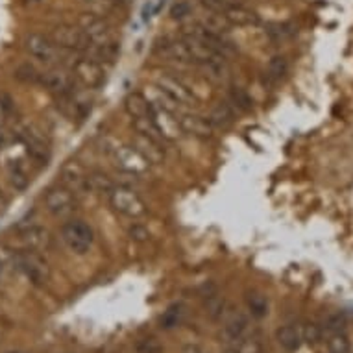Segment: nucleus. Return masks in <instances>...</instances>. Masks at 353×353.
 <instances>
[{"label": "nucleus", "instance_id": "1", "mask_svg": "<svg viewBox=\"0 0 353 353\" xmlns=\"http://www.w3.org/2000/svg\"><path fill=\"white\" fill-rule=\"evenodd\" d=\"M102 150L111 157V161L115 163V167L124 174H128V176L139 178V176L148 174L152 167L150 163L141 156L139 150L134 145L122 143V141L115 139L111 135L104 137V141H102Z\"/></svg>", "mask_w": 353, "mask_h": 353}, {"label": "nucleus", "instance_id": "2", "mask_svg": "<svg viewBox=\"0 0 353 353\" xmlns=\"http://www.w3.org/2000/svg\"><path fill=\"white\" fill-rule=\"evenodd\" d=\"M108 202H110V208L124 219L137 220L148 213V205L141 198L139 192H135L128 185H117L115 183L108 192Z\"/></svg>", "mask_w": 353, "mask_h": 353}, {"label": "nucleus", "instance_id": "3", "mask_svg": "<svg viewBox=\"0 0 353 353\" xmlns=\"http://www.w3.org/2000/svg\"><path fill=\"white\" fill-rule=\"evenodd\" d=\"M61 241L67 248L76 255L87 254L93 248L94 232L93 228L80 219H70L61 226Z\"/></svg>", "mask_w": 353, "mask_h": 353}, {"label": "nucleus", "instance_id": "4", "mask_svg": "<svg viewBox=\"0 0 353 353\" xmlns=\"http://www.w3.org/2000/svg\"><path fill=\"white\" fill-rule=\"evenodd\" d=\"M70 74L85 89H99L105 80L104 63H100L99 59L93 56H80L76 58L70 65Z\"/></svg>", "mask_w": 353, "mask_h": 353}, {"label": "nucleus", "instance_id": "5", "mask_svg": "<svg viewBox=\"0 0 353 353\" xmlns=\"http://www.w3.org/2000/svg\"><path fill=\"white\" fill-rule=\"evenodd\" d=\"M150 117L154 126H156L157 134H159V137L165 143H174V141H180L183 137L180 117H178V111L176 110L150 104Z\"/></svg>", "mask_w": 353, "mask_h": 353}, {"label": "nucleus", "instance_id": "6", "mask_svg": "<svg viewBox=\"0 0 353 353\" xmlns=\"http://www.w3.org/2000/svg\"><path fill=\"white\" fill-rule=\"evenodd\" d=\"M156 87L159 91L167 94L178 108H192L200 100L192 94V91L187 87V83L181 80V76L159 74L156 78Z\"/></svg>", "mask_w": 353, "mask_h": 353}, {"label": "nucleus", "instance_id": "7", "mask_svg": "<svg viewBox=\"0 0 353 353\" xmlns=\"http://www.w3.org/2000/svg\"><path fill=\"white\" fill-rule=\"evenodd\" d=\"M43 202H45V209L56 219H69L78 208L76 194L63 185L50 187L43 198Z\"/></svg>", "mask_w": 353, "mask_h": 353}, {"label": "nucleus", "instance_id": "8", "mask_svg": "<svg viewBox=\"0 0 353 353\" xmlns=\"http://www.w3.org/2000/svg\"><path fill=\"white\" fill-rule=\"evenodd\" d=\"M24 48H26V52L32 58L45 65H56L59 61V58H61V48L54 43L52 37L50 35L39 34V32L26 35Z\"/></svg>", "mask_w": 353, "mask_h": 353}, {"label": "nucleus", "instance_id": "9", "mask_svg": "<svg viewBox=\"0 0 353 353\" xmlns=\"http://www.w3.org/2000/svg\"><path fill=\"white\" fill-rule=\"evenodd\" d=\"M13 263L34 285H45L50 279V267H48L45 257H41L37 252L24 250V252L15 255Z\"/></svg>", "mask_w": 353, "mask_h": 353}, {"label": "nucleus", "instance_id": "10", "mask_svg": "<svg viewBox=\"0 0 353 353\" xmlns=\"http://www.w3.org/2000/svg\"><path fill=\"white\" fill-rule=\"evenodd\" d=\"M52 41L61 50L67 52H87L89 50V41L85 34L81 32L80 26L74 24H59L52 32Z\"/></svg>", "mask_w": 353, "mask_h": 353}, {"label": "nucleus", "instance_id": "11", "mask_svg": "<svg viewBox=\"0 0 353 353\" xmlns=\"http://www.w3.org/2000/svg\"><path fill=\"white\" fill-rule=\"evenodd\" d=\"M59 180H61V185L74 192L76 196L89 192V172L78 161L65 163L61 174H59Z\"/></svg>", "mask_w": 353, "mask_h": 353}, {"label": "nucleus", "instance_id": "12", "mask_svg": "<svg viewBox=\"0 0 353 353\" xmlns=\"http://www.w3.org/2000/svg\"><path fill=\"white\" fill-rule=\"evenodd\" d=\"M39 83L47 87L50 93H54L59 99H63V97L74 91L76 81L70 72H65V70L59 69H48L45 72H41Z\"/></svg>", "mask_w": 353, "mask_h": 353}, {"label": "nucleus", "instance_id": "13", "mask_svg": "<svg viewBox=\"0 0 353 353\" xmlns=\"http://www.w3.org/2000/svg\"><path fill=\"white\" fill-rule=\"evenodd\" d=\"M180 117V124L183 134L192 135L200 141H208L213 137L214 128L211 124L208 117L198 115V113H191V111H185V113H178Z\"/></svg>", "mask_w": 353, "mask_h": 353}, {"label": "nucleus", "instance_id": "14", "mask_svg": "<svg viewBox=\"0 0 353 353\" xmlns=\"http://www.w3.org/2000/svg\"><path fill=\"white\" fill-rule=\"evenodd\" d=\"M132 145L139 150L141 156L145 157L150 165H163L165 159H167L165 143L161 139H154V137H148V135L135 134Z\"/></svg>", "mask_w": 353, "mask_h": 353}, {"label": "nucleus", "instance_id": "15", "mask_svg": "<svg viewBox=\"0 0 353 353\" xmlns=\"http://www.w3.org/2000/svg\"><path fill=\"white\" fill-rule=\"evenodd\" d=\"M21 241H23L24 250H32V252H43L52 246V235L47 228L39 224L24 228L21 233Z\"/></svg>", "mask_w": 353, "mask_h": 353}, {"label": "nucleus", "instance_id": "16", "mask_svg": "<svg viewBox=\"0 0 353 353\" xmlns=\"http://www.w3.org/2000/svg\"><path fill=\"white\" fill-rule=\"evenodd\" d=\"M32 167H34V163L26 159V161L15 163L10 168H6L8 181L12 183L13 189L24 191L30 185V181H32Z\"/></svg>", "mask_w": 353, "mask_h": 353}, {"label": "nucleus", "instance_id": "17", "mask_svg": "<svg viewBox=\"0 0 353 353\" xmlns=\"http://www.w3.org/2000/svg\"><path fill=\"white\" fill-rule=\"evenodd\" d=\"M161 56L163 58L170 59V61H176V63L189 65L192 63L191 54L187 50L185 43L181 37L178 39H165L161 45Z\"/></svg>", "mask_w": 353, "mask_h": 353}, {"label": "nucleus", "instance_id": "18", "mask_svg": "<svg viewBox=\"0 0 353 353\" xmlns=\"http://www.w3.org/2000/svg\"><path fill=\"white\" fill-rule=\"evenodd\" d=\"M124 110H126L130 121L132 119H139V117L150 115V104L145 99V94L141 93H130L124 99Z\"/></svg>", "mask_w": 353, "mask_h": 353}, {"label": "nucleus", "instance_id": "19", "mask_svg": "<svg viewBox=\"0 0 353 353\" xmlns=\"http://www.w3.org/2000/svg\"><path fill=\"white\" fill-rule=\"evenodd\" d=\"M220 15L226 19L230 26H252L257 23V15L246 6H235Z\"/></svg>", "mask_w": 353, "mask_h": 353}, {"label": "nucleus", "instance_id": "20", "mask_svg": "<svg viewBox=\"0 0 353 353\" xmlns=\"http://www.w3.org/2000/svg\"><path fill=\"white\" fill-rule=\"evenodd\" d=\"M289 72V61L283 56H274L270 61H268L267 69H265V80L268 83H278L287 76Z\"/></svg>", "mask_w": 353, "mask_h": 353}, {"label": "nucleus", "instance_id": "21", "mask_svg": "<svg viewBox=\"0 0 353 353\" xmlns=\"http://www.w3.org/2000/svg\"><path fill=\"white\" fill-rule=\"evenodd\" d=\"M301 330L296 325H283L278 330V342L287 352H296L301 344Z\"/></svg>", "mask_w": 353, "mask_h": 353}, {"label": "nucleus", "instance_id": "22", "mask_svg": "<svg viewBox=\"0 0 353 353\" xmlns=\"http://www.w3.org/2000/svg\"><path fill=\"white\" fill-rule=\"evenodd\" d=\"M213 128H228L235 119V113H233V108L230 104H220L216 105L213 111H211V115L208 117Z\"/></svg>", "mask_w": 353, "mask_h": 353}, {"label": "nucleus", "instance_id": "23", "mask_svg": "<svg viewBox=\"0 0 353 353\" xmlns=\"http://www.w3.org/2000/svg\"><path fill=\"white\" fill-rule=\"evenodd\" d=\"M246 325H248V320H246L244 314L233 313L232 316L226 320V324H224V333H226L228 339L237 341V339L243 336L244 331H246Z\"/></svg>", "mask_w": 353, "mask_h": 353}, {"label": "nucleus", "instance_id": "24", "mask_svg": "<svg viewBox=\"0 0 353 353\" xmlns=\"http://www.w3.org/2000/svg\"><path fill=\"white\" fill-rule=\"evenodd\" d=\"M115 185L108 174L104 172H89V191L102 192L108 194L111 191V187Z\"/></svg>", "mask_w": 353, "mask_h": 353}, {"label": "nucleus", "instance_id": "25", "mask_svg": "<svg viewBox=\"0 0 353 353\" xmlns=\"http://www.w3.org/2000/svg\"><path fill=\"white\" fill-rule=\"evenodd\" d=\"M327 352L330 353H350L352 352V344L347 339L346 331L341 333H333L327 336Z\"/></svg>", "mask_w": 353, "mask_h": 353}, {"label": "nucleus", "instance_id": "26", "mask_svg": "<svg viewBox=\"0 0 353 353\" xmlns=\"http://www.w3.org/2000/svg\"><path fill=\"white\" fill-rule=\"evenodd\" d=\"M202 6L209 12L224 13L235 6H246V0H202Z\"/></svg>", "mask_w": 353, "mask_h": 353}, {"label": "nucleus", "instance_id": "27", "mask_svg": "<svg viewBox=\"0 0 353 353\" xmlns=\"http://www.w3.org/2000/svg\"><path fill=\"white\" fill-rule=\"evenodd\" d=\"M248 307L250 311L254 316H265L268 313V301L265 296L261 294H254V296H248Z\"/></svg>", "mask_w": 353, "mask_h": 353}, {"label": "nucleus", "instance_id": "28", "mask_svg": "<svg viewBox=\"0 0 353 353\" xmlns=\"http://www.w3.org/2000/svg\"><path fill=\"white\" fill-rule=\"evenodd\" d=\"M205 313L211 316V319H219L224 313V300L220 296H211L208 301H205Z\"/></svg>", "mask_w": 353, "mask_h": 353}, {"label": "nucleus", "instance_id": "29", "mask_svg": "<svg viewBox=\"0 0 353 353\" xmlns=\"http://www.w3.org/2000/svg\"><path fill=\"white\" fill-rule=\"evenodd\" d=\"M228 104L232 105V108H237L241 111H246L250 108V99L246 94L241 91V89H233L232 93H230V99H228Z\"/></svg>", "mask_w": 353, "mask_h": 353}, {"label": "nucleus", "instance_id": "30", "mask_svg": "<svg viewBox=\"0 0 353 353\" xmlns=\"http://www.w3.org/2000/svg\"><path fill=\"white\" fill-rule=\"evenodd\" d=\"M301 339L309 342V344L319 342L320 339H322V327H319V325H314V324L305 325V327L301 330Z\"/></svg>", "mask_w": 353, "mask_h": 353}, {"label": "nucleus", "instance_id": "31", "mask_svg": "<svg viewBox=\"0 0 353 353\" xmlns=\"http://www.w3.org/2000/svg\"><path fill=\"white\" fill-rule=\"evenodd\" d=\"M180 316H181V305L170 307L167 313L163 314L161 324L165 325V327H172V325H176L178 322H180Z\"/></svg>", "mask_w": 353, "mask_h": 353}, {"label": "nucleus", "instance_id": "32", "mask_svg": "<svg viewBox=\"0 0 353 353\" xmlns=\"http://www.w3.org/2000/svg\"><path fill=\"white\" fill-rule=\"evenodd\" d=\"M239 353H261V342L252 336V339H244L239 344Z\"/></svg>", "mask_w": 353, "mask_h": 353}, {"label": "nucleus", "instance_id": "33", "mask_svg": "<svg viewBox=\"0 0 353 353\" xmlns=\"http://www.w3.org/2000/svg\"><path fill=\"white\" fill-rule=\"evenodd\" d=\"M170 15H172V19L187 17V15H191V6H189L187 2H178V4H174L172 10H170Z\"/></svg>", "mask_w": 353, "mask_h": 353}, {"label": "nucleus", "instance_id": "34", "mask_svg": "<svg viewBox=\"0 0 353 353\" xmlns=\"http://www.w3.org/2000/svg\"><path fill=\"white\" fill-rule=\"evenodd\" d=\"M15 252H13L10 246H6V244H0V268L4 267L6 263H12V261H15Z\"/></svg>", "mask_w": 353, "mask_h": 353}, {"label": "nucleus", "instance_id": "35", "mask_svg": "<svg viewBox=\"0 0 353 353\" xmlns=\"http://www.w3.org/2000/svg\"><path fill=\"white\" fill-rule=\"evenodd\" d=\"M6 115H8L6 104H4V102L0 100V126H2V122H4V119H6Z\"/></svg>", "mask_w": 353, "mask_h": 353}, {"label": "nucleus", "instance_id": "36", "mask_svg": "<svg viewBox=\"0 0 353 353\" xmlns=\"http://www.w3.org/2000/svg\"><path fill=\"white\" fill-rule=\"evenodd\" d=\"M6 196H4V192H2V189H0V213L6 209Z\"/></svg>", "mask_w": 353, "mask_h": 353}, {"label": "nucleus", "instance_id": "37", "mask_svg": "<svg viewBox=\"0 0 353 353\" xmlns=\"http://www.w3.org/2000/svg\"><path fill=\"white\" fill-rule=\"evenodd\" d=\"M183 353H200V350H198L196 346H187L185 352H183Z\"/></svg>", "mask_w": 353, "mask_h": 353}, {"label": "nucleus", "instance_id": "38", "mask_svg": "<svg viewBox=\"0 0 353 353\" xmlns=\"http://www.w3.org/2000/svg\"><path fill=\"white\" fill-rule=\"evenodd\" d=\"M228 353H239V352H237V350H235V352H228Z\"/></svg>", "mask_w": 353, "mask_h": 353}, {"label": "nucleus", "instance_id": "39", "mask_svg": "<svg viewBox=\"0 0 353 353\" xmlns=\"http://www.w3.org/2000/svg\"><path fill=\"white\" fill-rule=\"evenodd\" d=\"M15 353H19V352H15Z\"/></svg>", "mask_w": 353, "mask_h": 353}]
</instances>
